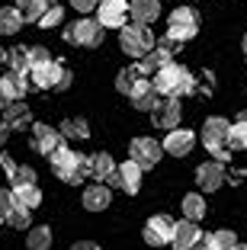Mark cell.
<instances>
[{
	"label": "cell",
	"mask_w": 247,
	"mask_h": 250,
	"mask_svg": "<svg viewBox=\"0 0 247 250\" xmlns=\"http://www.w3.org/2000/svg\"><path fill=\"white\" fill-rule=\"evenodd\" d=\"M193 145H196V135L189 132V128H170L167 138H164V151L174 157H183L193 151Z\"/></svg>",
	"instance_id": "obj_16"
},
{
	"label": "cell",
	"mask_w": 247,
	"mask_h": 250,
	"mask_svg": "<svg viewBox=\"0 0 247 250\" xmlns=\"http://www.w3.org/2000/svg\"><path fill=\"white\" fill-rule=\"evenodd\" d=\"M61 135H65V141H87L90 138L87 119H65L61 122Z\"/></svg>",
	"instance_id": "obj_26"
},
{
	"label": "cell",
	"mask_w": 247,
	"mask_h": 250,
	"mask_svg": "<svg viewBox=\"0 0 247 250\" xmlns=\"http://www.w3.org/2000/svg\"><path fill=\"white\" fill-rule=\"evenodd\" d=\"M103 29H106V26H103L100 20H87V16H84V20L71 22V26L65 29V39H67L71 45H84V48H96V45L103 42Z\"/></svg>",
	"instance_id": "obj_5"
},
{
	"label": "cell",
	"mask_w": 247,
	"mask_h": 250,
	"mask_svg": "<svg viewBox=\"0 0 247 250\" xmlns=\"http://www.w3.org/2000/svg\"><path fill=\"white\" fill-rule=\"evenodd\" d=\"M228 135H231V122L222 116H212L205 119L202 125V145L209 147V151H215V147H228Z\"/></svg>",
	"instance_id": "obj_12"
},
{
	"label": "cell",
	"mask_w": 247,
	"mask_h": 250,
	"mask_svg": "<svg viewBox=\"0 0 247 250\" xmlns=\"http://www.w3.org/2000/svg\"><path fill=\"white\" fill-rule=\"evenodd\" d=\"M10 192H13L16 206H26V208H39V206H42V192H39L36 183H29V186H10Z\"/></svg>",
	"instance_id": "obj_24"
},
{
	"label": "cell",
	"mask_w": 247,
	"mask_h": 250,
	"mask_svg": "<svg viewBox=\"0 0 247 250\" xmlns=\"http://www.w3.org/2000/svg\"><path fill=\"white\" fill-rule=\"evenodd\" d=\"M132 161H138L145 170H154L160 164V154H164V145H157L154 138H132L129 145Z\"/></svg>",
	"instance_id": "obj_11"
},
{
	"label": "cell",
	"mask_w": 247,
	"mask_h": 250,
	"mask_svg": "<svg viewBox=\"0 0 247 250\" xmlns=\"http://www.w3.org/2000/svg\"><path fill=\"white\" fill-rule=\"evenodd\" d=\"M141 177H145V167H141L138 161H125L116 167V173L106 180L109 186H116V189H125L129 196H135V192L141 189Z\"/></svg>",
	"instance_id": "obj_8"
},
{
	"label": "cell",
	"mask_w": 247,
	"mask_h": 250,
	"mask_svg": "<svg viewBox=\"0 0 247 250\" xmlns=\"http://www.w3.org/2000/svg\"><path fill=\"white\" fill-rule=\"evenodd\" d=\"M10 67L13 71H32V61H29V48H22V45H16L13 52H10Z\"/></svg>",
	"instance_id": "obj_32"
},
{
	"label": "cell",
	"mask_w": 247,
	"mask_h": 250,
	"mask_svg": "<svg viewBox=\"0 0 247 250\" xmlns=\"http://www.w3.org/2000/svg\"><path fill=\"white\" fill-rule=\"evenodd\" d=\"M183 215H186L189 221L205 218V196L202 192H186V196H183Z\"/></svg>",
	"instance_id": "obj_27"
},
{
	"label": "cell",
	"mask_w": 247,
	"mask_h": 250,
	"mask_svg": "<svg viewBox=\"0 0 247 250\" xmlns=\"http://www.w3.org/2000/svg\"><path fill=\"white\" fill-rule=\"evenodd\" d=\"M119 45H122V52L129 58H145L157 42H154L151 26H145V22H125L122 29H119Z\"/></svg>",
	"instance_id": "obj_3"
},
{
	"label": "cell",
	"mask_w": 247,
	"mask_h": 250,
	"mask_svg": "<svg viewBox=\"0 0 247 250\" xmlns=\"http://www.w3.org/2000/svg\"><path fill=\"white\" fill-rule=\"evenodd\" d=\"M96 20H100L106 29H122L125 22L132 20V3L129 0H100Z\"/></svg>",
	"instance_id": "obj_7"
},
{
	"label": "cell",
	"mask_w": 247,
	"mask_h": 250,
	"mask_svg": "<svg viewBox=\"0 0 247 250\" xmlns=\"http://www.w3.org/2000/svg\"><path fill=\"white\" fill-rule=\"evenodd\" d=\"M231 250H244V247H241V244H238V247H231Z\"/></svg>",
	"instance_id": "obj_48"
},
{
	"label": "cell",
	"mask_w": 247,
	"mask_h": 250,
	"mask_svg": "<svg viewBox=\"0 0 247 250\" xmlns=\"http://www.w3.org/2000/svg\"><path fill=\"white\" fill-rule=\"evenodd\" d=\"M71 7L77 10V13H90V10L100 7V0H71Z\"/></svg>",
	"instance_id": "obj_39"
},
{
	"label": "cell",
	"mask_w": 247,
	"mask_h": 250,
	"mask_svg": "<svg viewBox=\"0 0 247 250\" xmlns=\"http://www.w3.org/2000/svg\"><path fill=\"white\" fill-rule=\"evenodd\" d=\"M129 100L138 112H154L157 103H160V93H157V87H154V81H145V77H141V81L135 83V90L129 93Z\"/></svg>",
	"instance_id": "obj_14"
},
{
	"label": "cell",
	"mask_w": 247,
	"mask_h": 250,
	"mask_svg": "<svg viewBox=\"0 0 247 250\" xmlns=\"http://www.w3.org/2000/svg\"><path fill=\"white\" fill-rule=\"evenodd\" d=\"M199 221H177V228H174V241H170V247L174 250H193L199 241Z\"/></svg>",
	"instance_id": "obj_18"
},
{
	"label": "cell",
	"mask_w": 247,
	"mask_h": 250,
	"mask_svg": "<svg viewBox=\"0 0 247 250\" xmlns=\"http://www.w3.org/2000/svg\"><path fill=\"white\" fill-rule=\"evenodd\" d=\"M196 183H199V189H205V192L222 189V183H225V167H222L218 161L199 164V170H196Z\"/></svg>",
	"instance_id": "obj_15"
},
{
	"label": "cell",
	"mask_w": 247,
	"mask_h": 250,
	"mask_svg": "<svg viewBox=\"0 0 247 250\" xmlns=\"http://www.w3.org/2000/svg\"><path fill=\"white\" fill-rule=\"evenodd\" d=\"M141 77H145V74H141V67H138V64H135V67H122V71L116 74V90L129 96L132 90H135V83L141 81Z\"/></svg>",
	"instance_id": "obj_28"
},
{
	"label": "cell",
	"mask_w": 247,
	"mask_h": 250,
	"mask_svg": "<svg viewBox=\"0 0 247 250\" xmlns=\"http://www.w3.org/2000/svg\"><path fill=\"white\" fill-rule=\"evenodd\" d=\"M154 87H157L160 96H189L196 90V77H193L186 67L170 61L167 67H160V71L154 74Z\"/></svg>",
	"instance_id": "obj_2"
},
{
	"label": "cell",
	"mask_w": 247,
	"mask_h": 250,
	"mask_svg": "<svg viewBox=\"0 0 247 250\" xmlns=\"http://www.w3.org/2000/svg\"><path fill=\"white\" fill-rule=\"evenodd\" d=\"M238 122H247V109H244V112H241V116H238Z\"/></svg>",
	"instance_id": "obj_46"
},
{
	"label": "cell",
	"mask_w": 247,
	"mask_h": 250,
	"mask_svg": "<svg viewBox=\"0 0 247 250\" xmlns=\"http://www.w3.org/2000/svg\"><path fill=\"white\" fill-rule=\"evenodd\" d=\"M29 61H32V67H39V64H45V61H51V52L42 48V45H36V48H29Z\"/></svg>",
	"instance_id": "obj_37"
},
{
	"label": "cell",
	"mask_w": 247,
	"mask_h": 250,
	"mask_svg": "<svg viewBox=\"0 0 247 250\" xmlns=\"http://www.w3.org/2000/svg\"><path fill=\"white\" fill-rule=\"evenodd\" d=\"M0 167L7 170V173H13V170L20 167V164H16V161H13V157H10V154H0Z\"/></svg>",
	"instance_id": "obj_41"
},
{
	"label": "cell",
	"mask_w": 247,
	"mask_h": 250,
	"mask_svg": "<svg viewBox=\"0 0 247 250\" xmlns=\"http://www.w3.org/2000/svg\"><path fill=\"white\" fill-rule=\"evenodd\" d=\"M116 167H119V164L112 161L106 151H100V154H90V177L100 180V183H106V180L116 173Z\"/></svg>",
	"instance_id": "obj_22"
},
{
	"label": "cell",
	"mask_w": 247,
	"mask_h": 250,
	"mask_svg": "<svg viewBox=\"0 0 247 250\" xmlns=\"http://www.w3.org/2000/svg\"><path fill=\"white\" fill-rule=\"evenodd\" d=\"M13 208V192L0 189V221H7V212Z\"/></svg>",
	"instance_id": "obj_38"
},
{
	"label": "cell",
	"mask_w": 247,
	"mask_h": 250,
	"mask_svg": "<svg viewBox=\"0 0 247 250\" xmlns=\"http://www.w3.org/2000/svg\"><path fill=\"white\" fill-rule=\"evenodd\" d=\"M26 247H29V250H48L51 247V228H45V225L29 228V234H26Z\"/></svg>",
	"instance_id": "obj_30"
},
{
	"label": "cell",
	"mask_w": 247,
	"mask_h": 250,
	"mask_svg": "<svg viewBox=\"0 0 247 250\" xmlns=\"http://www.w3.org/2000/svg\"><path fill=\"white\" fill-rule=\"evenodd\" d=\"M84 208L87 212H103V208H109V202H112V189H109V183H100L96 180L93 186H87L84 189Z\"/></svg>",
	"instance_id": "obj_17"
},
{
	"label": "cell",
	"mask_w": 247,
	"mask_h": 250,
	"mask_svg": "<svg viewBox=\"0 0 247 250\" xmlns=\"http://www.w3.org/2000/svg\"><path fill=\"white\" fill-rule=\"evenodd\" d=\"M244 55H247V36H244Z\"/></svg>",
	"instance_id": "obj_47"
},
{
	"label": "cell",
	"mask_w": 247,
	"mask_h": 250,
	"mask_svg": "<svg viewBox=\"0 0 247 250\" xmlns=\"http://www.w3.org/2000/svg\"><path fill=\"white\" fill-rule=\"evenodd\" d=\"M193 250H215V231H212V234H199V241H196Z\"/></svg>",
	"instance_id": "obj_40"
},
{
	"label": "cell",
	"mask_w": 247,
	"mask_h": 250,
	"mask_svg": "<svg viewBox=\"0 0 247 250\" xmlns=\"http://www.w3.org/2000/svg\"><path fill=\"white\" fill-rule=\"evenodd\" d=\"M170 61H174V52H170V48H164V45H154L151 52L145 55V58H141V74H157L160 67H167Z\"/></svg>",
	"instance_id": "obj_20"
},
{
	"label": "cell",
	"mask_w": 247,
	"mask_h": 250,
	"mask_svg": "<svg viewBox=\"0 0 247 250\" xmlns=\"http://www.w3.org/2000/svg\"><path fill=\"white\" fill-rule=\"evenodd\" d=\"M0 83H3L10 103H13V100H22V96H26V90H29L32 81H29V74H26V71H13V67H10V71L0 77Z\"/></svg>",
	"instance_id": "obj_19"
},
{
	"label": "cell",
	"mask_w": 247,
	"mask_h": 250,
	"mask_svg": "<svg viewBox=\"0 0 247 250\" xmlns=\"http://www.w3.org/2000/svg\"><path fill=\"white\" fill-rule=\"evenodd\" d=\"M29 81H32V87H36V90H67V87H71V81H74V74L67 71L61 61L51 58V61H45V64L32 67Z\"/></svg>",
	"instance_id": "obj_4"
},
{
	"label": "cell",
	"mask_w": 247,
	"mask_h": 250,
	"mask_svg": "<svg viewBox=\"0 0 247 250\" xmlns=\"http://www.w3.org/2000/svg\"><path fill=\"white\" fill-rule=\"evenodd\" d=\"M180 116H183V109H180V96H164L157 103V109L151 112V119H154V125L157 128H177L180 125Z\"/></svg>",
	"instance_id": "obj_13"
},
{
	"label": "cell",
	"mask_w": 247,
	"mask_h": 250,
	"mask_svg": "<svg viewBox=\"0 0 247 250\" xmlns=\"http://www.w3.org/2000/svg\"><path fill=\"white\" fill-rule=\"evenodd\" d=\"M228 147H231V151H247V122L231 125V135H228Z\"/></svg>",
	"instance_id": "obj_33"
},
{
	"label": "cell",
	"mask_w": 247,
	"mask_h": 250,
	"mask_svg": "<svg viewBox=\"0 0 247 250\" xmlns=\"http://www.w3.org/2000/svg\"><path fill=\"white\" fill-rule=\"evenodd\" d=\"M10 132H13V128H10V125L3 122V119H0V145H3V141H7V135H10Z\"/></svg>",
	"instance_id": "obj_43"
},
{
	"label": "cell",
	"mask_w": 247,
	"mask_h": 250,
	"mask_svg": "<svg viewBox=\"0 0 247 250\" xmlns=\"http://www.w3.org/2000/svg\"><path fill=\"white\" fill-rule=\"evenodd\" d=\"M3 61H10V52H3V48H0V64H3Z\"/></svg>",
	"instance_id": "obj_45"
},
{
	"label": "cell",
	"mask_w": 247,
	"mask_h": 250,
	"mask_svg": "<svg viewBox=\"0 0 247 250\" xmlns=\"http://www.w3.org/2000/svg\"><path fill=\"white\" fill-rule=\"evenodd\" d=\"M3 122L10 125V128H26V125L32 122V112H29V106L22 103V100H13V103L3 109Z\"/></svg>",
	"instance_id": "obj_23"
},
{
	"label": "cell",
	"mask_w": 247,
	"mask_h": 250,
	"mask_svg": "<svg viewBox=\"0 0 247 250\" xmlns=\"http://www.w3.org/2000/svg\"><path fill=\"white\" fill-rule=\"evenodd\" d=\"M32 208H26V206H16V202H13V208H10V212H7V225H10V228H16V231H26V228H29V225H32Z\"/></svg>",
	"instance_id": "obj_31"
},
{
	"label": "cell",
	"mask_w": 247,
	"mask_h": 250,
	"mask_svg": "<svg viewBox=\"0 0 247 250\" xmlns=\"http://www.w3.org/2000/svg\"><path fill=\"white\" fill-rule=\"evenodd\" d=\"M29 183H36V170L26 167V164H20V167L10 173V186H29Z\"/></svg>",
	"instance_id": "obj_34"
},
{
	"label": "cell",
	"mask_w": 247,
	"mask_h": 250,
	"mask_svg": "<svg viewBox=\"0 0 247 250\" xmlns=\"http://www.w3.org/2000/svg\"><path fill=\"white\" fill-rule=\"evenodd\" d=\"M48 3L51 0H16V7H20V13H22L26 22H39L42 13L48 10Z\"/></svg>",
	"instance_id": "obj_29"
},
{
	"label": "cell",
	"mask_w": 247,
	"mask_h": 250,
	"mask_svg": "<svg viewBox=\"0 0 247 250\" xmlns=\"http://www.w3.org/2000/svg\"><path fill=\"white\" fill-rule=\"evenodd\" d=\"M160 16V3L157 0H132V22H145V26H151V22H157Z\"/></svg>",
	"instance_id": "obj_21"
},
{
	"label": "cell",
	"mask_w": 247,
	"mask_h": 250,
	"mask_svg": "<svg viewBox=\"0 0 247 250\" xmlns=\"http://www.w3.org/2000/svg\"><path fill=\"white\" fill-rule=\"evenodd\" d=\"M244 250H247V247H244Z\"/></svg>",
	"instance_id": "obj_49"
},
{
	"label": "cell",
	"mask_w": 247,
	"mask_h": 250,
	"mask_svg": "<svg viewBox=\"0 0 247 250\" xmlns=\"http://www.w3.org/2000/svg\"><path fill=\"white\" fill-rule=\"evenodd\" d=\"M10 106V96H7V90H3V83H0V109H7Z\"/></svg>",
	"instance_id": "obj_44"
},
{
	"label": "cell",
	"mask_w": 247,
	"mask_h": 250,
	"mask_svg": "<svg viewBox=\"0 0 247 250\" xmlns=\"http://www.w3.org/2000/svg\"><path fill=\"white\" fill-rule=\"evenodd\" d=\"M48 161H51L55 177L65 180V183H71V186H77L84 177H90V157L77 154V151L67 147V145H61L55 154H48Z\"/></svg>",
	"instance_id": "obj_1"
},
{
	"label": "cell",
	"mask_w": 247,
	"mask_h": 250,
	"mask_svg": "<svg viewBox=\"0 0 247 250\" xmlns=\"http://www.w3.org/2000/svg\"><path fill=\"white\" fill-rule=\"evenodd\" d=\"M174 228H177V221L170 215H151L145 225V244H151V247L170 244L174 241Z\"/></svg>",
	"instance_id": "obj_10"
},
{
	"label": "cell",
	"mask_w": 247,
	"mask_h": 250,
	"mask_svg": "<svg viewBox=\"0 0 247 250\" xmlns=\"http://www.w3.org/2000/svg\"><path fill=\"white\" fill-rule=\"evenodd\" d=\"M231 247H238L234 231H215V250H231Z\"/></svg>",
	"instance_id": "obj_36"
},
{
	"label": "cell",
	"mask_w": 247,
	"mask_h": 250,
	"mask_svg": "<svg viewBox=\"0 0 247 250\" xmlns=\"http://www.w3.org/2000/svg\"><path fill=\"white\" fill-rule=\"evenodd\" d=\"M61 20H65V10H61L58 3H48V10H45L42 20H39V26H42V29H51V26H58Z\"/></svg>",
	"instance_id": "obj_35"
},
{
	"label": "cell",
	"mask_w": 247,
	"mask_h": 250,
	"mask_svg": "<svg viewBox=\"0 0 247 250\" xmlns=\"http://www.w3.org/2000/svg\"><path fill=\"white\" fill-rule=\"evenodd\" d=\"M199 32V16L193 7H177L167 16V36H174L177 42H189Z\"/></svg>",
	"instance_id": "obj_6"
},
{
	"label": "cell",
	"mask_w": 247,
	"mask_h": 250,
	"mask_svg": "<svg viewBox=\"0 0 247 250\" xmlns=\"http://www.w3.org/2000/svg\"><path fill=\"white\" fill-rule=\"evenodd\" d=\"M71 250H100V247H96L93 241H77V244H74Z\"/></svg>",
	"instance_id": "obj_42"
},
{
	"label": "cell",
	"mask_w": 247,
	"mask_h": 250,
	"mask_svg": "<svg viewBox=\"0 0 247 250\" xmlns=\"http://www.w3.org/2000/svg\"><path fill=\"white\" fill-rule=\"evenodd\" d=\"M65 145V135H61V128H51V125L45 122H36L32 125V151L36 154H55L58 147Z\"/></svg>",
	"instance_id": "obj_9"
},
{
	"label": "cell",
	"mask_w": 247,
	"mask_h": 250,
	"mask_svg": "<svg viewBox=\"0 0 247 250\" xmlns=\"http://www.w3.org/2000/svg\"><path fill=\"white\" fill-rule=\"evenodd\" d=\"M22 13L20 7H0V36H16L22 26Z\"/></svg>",
	"instance_id": "obj_25"
}]
</instances>
